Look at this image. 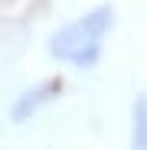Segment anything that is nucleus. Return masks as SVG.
I'll return each mask as SVG.
<instances>
[{"instance_id":"obj_1","label":"nucleus","mask_w":147,"mask_h":150,"mask_svg":"<svg viewBox=\"0 0 147 150\" xmlns=\"http://www.w3.org/2000/svg\"><path fill=\"white\" fill-rule=\"evenodd\" d=\"M114 30V10L111 7H95L82 13L79 20L65 23V26L53 36L49 52L59 62L75 65V69H92L105 52V39Z\"/></svg>"},{"instance_id":"obj_2","label":"nucleus","mask_w":147,"mask_h":150,"mask_svg":"<svg viewBox=\"0 0 147 150\" xmlns=\"http://www.w3.org/2000/svg\"><path fill=\"white\" fill-rule=\"evenodd\" d=\"M131 150H147V91L137 95L131 111Z\"/></svg>"}]
</instances>
